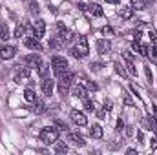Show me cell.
<instances>
[{"instance_id": "obj_1", "label": "cell", "mask_w": 157, "mask_h": 155, "mask_svg": "<svg viewBox=\"0 0 157 155\" xmlns=\"http://www.w3.org/2000/svg\"><path fill=\"white\" fill-rule=\"evenodd\" d=\"M73 78H75V73L73 71H70V70H66L60 77H59V93L62 95V97H66V93H68V89L71 88V84H73Z\"/></svg>"}, {"instance_id": "obj_2", "label": "cell", "mask_w": 157, "mask_h": 155, "mask_svg": "<svg viewBox=\"0 0 157 155\" xmlns=\"http://www.w3.org/2000/svg\"><path fill=\"white\" fill-rule=\"evenodd\" d=\"M40 141L44 144H55L59 141V128L55 126H48L40 131Z\"/></svg>"}, {"instance_id": "obj_3", "label": "cell", "mask_w": 157, "mask_h": 155, "mask_svg": "<svg viewBox=\"0 0 157 155\" xmlns=\"http://www.w3.org/2000/svg\"><path fill=\"white\" fill-rule=\"evenodd\" d=\"M51 68H53V71L57 73V77H60V75L68 70V60H66L64 57H60V55H53V57H51Z\"/></svg>"}, {"instance_id": "obj_4", "label": "cell", "mask_w": 157, "mask_h": 155, "mask_svg": "<svg viewBox=\"0 0 157 155\" xmlns=\"http://www.w3.org/2000/svg\"><path fill=\"white\" fill-rule=\"evenodd\" d=\"M75 49L78 51V55L84 59V57H88V53H90V44H88V39L84 37V35H80L77 37V44H75Z\"/></svg>"}, {"instance_id": "obj_5", "label": "cell", "mask_w": 157, "mask_h": 155, "mask_svg": "<svg viewBox=\"0 0 157 155\" xmlns=\"http://www.w3.org/2000/svg\"><path fill=\"white\" fill-rule=\"evenodd\" d=\"M17 68V73H15V77H13V80L17 82V84H20V82H24L26 78H29V75H31V68H28V66H15Z\"/></svg>"}, {"instance_id": "obj_6", "label": "cell", "mask_w": 157, "mask_h": 155, "mask_svg": "<svg viewBox=\"0 0 157 155\" xmlns=\"http://www.w3.org/2000/svg\"><path fill=\"white\" fill-rule=\"evenodd\" d=\"M40 88H42V93H44L46 97H51L53 88H55L53 78H51V77H44V78H42V82H40Z\"/></svg>"}, {"instance_id": "obj_7", "label": "cell", "mask_w": 157, "mask_h": 155, "mask_svg": "<svg viewBox=\"0 0 157 155\" xmlns=\"http://www.w3.org/2000/svg\"><path fill=\"white\" fill-rule=\"evenodd\" d=\"M22 62H24L28 68H39L40 64H42V60H40V55H39V53H31V55L24 57V59H22Z\"/></svg>"}, {"instance_id": "obj_8", "label": "cell", "mask_w": 157, "mask_h": 155, "mask_svg": "<svg viewBox=\"0 0 157 155\" xmlns=\"http://www.w3.org/2000/svg\"><path fill=\"white\" fill-rule=\"evenodd\" d=\"M15 55H17V47L7 46V44L0 46V59H4V60H11Z\"/></svg>"}, {"instance_id": "obj_9", "label": "cell", "mask_w": 157, "mask_h": 155, "mask_svg": "<svg viewBox=\"0 0 157 155\" xmlns=\"http://www.w3.org/2000/svg\"><path fill=\"white\" fill-rule=\"evenodd\" d=\"M112 51V42L108 39H99L97 40V53L101 55H108Z\"/></svg>"}, {"instance_id": "obj_10", "label": "cell", "mask_w": 157, "mask_h": 155, "mask_svg": "<svg viewBox=\"0 0 157 155\" xmlns=\"http://www.w3.org/2000/svg\"><path fill=\"white\" fill-rule=\"evenodd\" d=\"M70 117H71V120H73L77 126H86V124H88L86 115H84L82 112H78V110H71V112H70Z\"/></svg>"}, {"instance_id": "obj_11", "label": "cell", "mask_w": 157, "mask_h": 155, "mask_svg": "<svg viewBox=\"0 0 157 155\" xmlns=\"http://www.w3.org/2000/svg\"><path fill=\"white\" fill-rule=\"evenodd\" d=\"M44 33H46V22L44 20H37L33 24V37L35 39H42Z\"/></svg>"}, {"instance_id": "obj_12", "label": "cell", "mask_w": 157, "mask_h": 155, "mask_svg": "<svg viewBox=\"0 0 157 155\" xmlns=\"http://www.w3.org/2000/svg\"><path fill=\"white\" fill-rule=\"evenodd\" d=\"M132 47H133V51H135V53H139V55H143V57H148L150 47H148V46H144V44H141V42H139V39L132 42Z\"/></svg>"}, {"instance_id": "obj_13", "label": "cell", "mask_w": 157, "mask_h": 155, "mask_svg": "<svg viewBox=\"0 0 157 155\" xmlns=\"http://www.w3.org/2000/svg\"><path fill=\"white\" fill-rule=\"evenodd\" d=\"M71 93H73V97H77V99H80V100L88 99V91H86V88H84L82 84L73 86V88H71Z\"/></svg>"}, {"instance_id": "obj_14", "label": "cell", "mask_w": 157, "mask_h": 155, "mask_svg": "<svg viewBox=\"0 0 157 155\" xmlns=\"http://www.w3.org/2000/svg\"><path fill=\"white\" fill-rule=\"evenodd\" d=\"M68 141H70L71 144H75V146H78V148H82V146L86 144V141H84V139H82V137H80L78 133H71V131L68 133Z\"/></svg>"}, {"instance_id": "obj_15", "label": "cell", "mask_w": 157, "mask_h": 155, "mask_svg": "<svg viewBox=\"0 0 157 155\" xmlns=\"http://www.w3.org/2000/svg\"><path fill=\"white\" fill-rule=\"evenodd\" d=\"M90 135H91L95 141L102 139V135H104V131H102V126H101V124H93V126H91V130H90Z\"/></svg>"}, {"instance_id": "obj_16", "label": "cell", "mask_w": 157, "mask_h": 155, "mask_svg": "<svg viewBox=\"0 0 157 155\" xmlns=\"http://www.w3.org/2000/svg\"><path fill=\"white\" fill-rule=\"evenodd\" d=\"M24 44H26V47H29V49H33V51H40V49H42V46H40L39 39H35V37H31V39H26V40H24Z\"/></svg>"}, {"instance_id": "obj_17", "label": "cell", "mask_w": 157, "mask_h": 155, "mask_svg": "<svg viewBox=\"0 0 157 155\" xmlns=\"http://www.w3.org/2000/svg\"><path fill=\"white\" fill-rule=\"evenodd\" d=\"M88 11H90L93 17H102V15H104L102 7H101L99 4H88Z\"/></svg>"}, {"instance_id": "obj_18", "label": "cell", "mask_w": 157, "mask_h": 155, "mask_svg": "<svg viewBox=\"0 0 157 155\" xmlns=\"http://www.w3.org/2000/svg\"><path fill=\"white\" fill-rule=\"evenodd\" d=\"M119 17H121L122 20H130V18L133 17V7H122V9L119 11Z\"/></svg>"}, {"instance_id": "obj_19", "label": "cell", "mask_w": 157, "mask_h": 155, "mask_svg": "<svg viewBox=\"0 0 157 155\" xmlns=\"http://www.w3.org/2000/svg\"><path fill=\"white\" fill-rule=\"evenodd\" d=\"M28 28H29V26H28V24H18V26H17V28H15V37H17V39H22V37H24V33H26V29H28Z\"/></svg>"}, {"instance_id": "obj_20", "label": "cell", "mask_w": 157, "mask_h": 155, "mask_svg": "<svg viewBox=\"0 0 157 155\" xmlns=\"http://www.w3.org/2000/svg\"><path fill=\"white\" fill-rule=\"evenodd\" d=\"M44 112H46V106H44V102L37 99V100L33 102V113H39V115H40V113H44Z\"/></svg>"}, {"instance_id": "obj_21", "label": "cell", "mask_w": 157, "mask_h": 155, "mask_svg": "<svg viewBox=\"0 0 157 155\" xmlns=\"http://www.w3.org/2000/svg\"><path fill=\"white\" fill-rule=\"evenodd\" d=\"M24 99H26L28 102H35V100H37V93H35L31 88H28V89L24 91Z\"/></svg>"}, {"instance_id": "obj_22", "label": "cell", "mask_w": 157, "mask_h": 155, "mask_svg": "<svg viewBox=\"0 0 157 155\" xmlns=\"http://www.w3.org/2000/svg\"><path fill=\"white\" fill-rule=\"evenodd\" d=\"M0 40H9V28H7V24H2L0 26Z\"/></svg>"}, {"instance_id": "obj_23", "label": "cell", "mask_w": 157, "mask_h": 155, "mask_svg": "<svg viewBox=\"0 0 157 155\" xmlns=\"http://www.w3.org/2000/svg\"><path fill=\"white\" fill-rule=\"evenodd\" d=\"M148 2H150V0H132V7L139 11V9H144V6H146Z\"/></svg>"}, {"instance_id": "obj_24", "label": "cell", "mask_w": 157, "mask_h": 155, "mask_svg": "<svg viewBox=\"0 0 157 155\" xmlns=\"http://www.w3.org/2000/svg\"><path fill=\"white\" fill-rule=\"evenodd\" d=\"M68 144L66 142H57V146H55V152L57 153H68Z\"/></svg>"}, {"instance_id": "obj_25", "label": "cell", "mask_w": 157, "mask_h": 155, "mask_svg": "<svg viewBox=\"0 0 157 155\" xmlns=\"http://www.w3.org/2000/svg\"><path fill=\"white\" fill-rule=\"evenodd\" d=\"M48 71H49V68H48L46 64H40L39 68H37V73H39V77H40V78L48 77Z\"/></svg>"}, {"instance_id": "obj_26", "label": "cell", "mask_w": 157, "mask_h": 155, "mask_svg": "<svg viewBox=\"0 0 157 155\" xmlns=\"http://www.w3.org/2000/svg\"><path fill=\"white\" fill-rule=\"evenodd\" d=\"M80 80H82L80 84H82L84 88H88V89H93V91H97V89H99V86H97V84H93V82H90V80H86V78H80Z\"/></svg>"}, {"instance_id": "obj_27", "label": "cell", "mask_w": 157, "mask_h": 155, "mask_svg": "<svg viewBox=\"0 0 157 155\" xmlns=\"http://www.w3.org/2000/svg\"><path fill=\"white\" fill-rule=\"evenodd\" d=\"M84 110H88V112H95V110H97V106H95V102H93V100L84 99Z\"/></svg>"}, {"instance_id": "obj_28", "label": "cell", "mask_w": 157, "mask_h": 155, "mask_svg": "<svg viewBox=\"0 0 157 155\" xmlns=\"http://www.w3.org/2000/svg\"><path fill=\"white\" fill-rule=\"evenodd\" d=\"M62 44H64V42L60 39H49V47H51V49H59Z\"/></svg>"}, {"instance_id": "obj_29", "label": "cell", "mask_w": 157, "mask_h": 155, "mask_svg": "<svg viewBox=\"0 0 157 155\" xmlns=\"http://www.w3.org/2000/svg\"><path fill=\"white\" fill-rule=\"evenodd\" d=\"M126 68H128V73L130 75H137V70H135V66H133L132 60H126Z\"/></svg>"}, {"instance_id": "obj_30", "label": "cell", "mask_w": 157, "mask_h": 155, "mask_svg": "<svg viewBox=\"0 0 157 155\" xmlns=\"http://www.w3.org/2000/svg\"><path fill=\"white\" fill-rule=\"evenodd\" d=\"M113 66H115V71H117V73L121 75V77H126V70L122 68V64H121V62H115Z\"/></svg>"}, {"instance_id": "obj_31", "label": "cell", "mask_w": 157, "mask_h": 155, "mask_svg": "<svg viewBox=\"0 0 157 155\" xmlns=\"http://www.w3.org/2000/svg\"><path fill=\"white\" fill-rule=\"evenodd\" d=\"M90 68H91V71H101L102 70V62H91Z\"/></svg>"}, {"instance_id": "obj_32", "label": "cell", "mask_w": 157, "mask_h": 155, "mask_svg": "<svg viewBox=\"0 0 157 155\" xmlns=\"http://www.w3.org/2000/svg\"><path fill=\"white\" fill-rule=\"evenodd\" d=\"M102 35H104V37H112V35H113V29H112L110 26H104V28H102Z\"/></svg>"}, {"instance_id": "obj_33", "label": "cell", "mask_w": 157, "mask_h": 155, "mask_svg": "<svg viewBox=\"0 0 157 155\" xmlns=\"http://www.w3.org/2000/svg\"><path fill=\"white\" fill-rule=\"evenodd\" d=\"M29 13H33V15L39 13V4H37V2H31V4H29Z\"/></svg>"}, {"instance_id": "obj_34", "label": "cell", "mask_w": 157, "mask_h": 155, "mask_svg": "<svg viewBox=\"0 0 157 155\" xmlns=\"http://www.w3.org/2000/svg\"><path fill=\"white\" fill-rule=\"evenodd\" d=\"M112 108H113V104H112V100H106V102H104V108H102V110L110 113V112H112Z\"/></svg>"}, {"instance_id": "obj_35", "label": "cell", "mask_w": 157, "mask_h": 155, "mask_svg": "<svg viewBox=\"0 0 157 155\" xmlns=\"http://www.w3.org/2000/svg\"><path fill=\"white\" fill-rule=\"evenodd\" d=\"M55 124H57V128H59V130H64V131L68 130V126H66V122H62V120H55Z\"/></svg>"}, {"instance_id": "obj_36", "label": "cell", "mask_w": 157, "mask_h": 155, "mask_svg": "<svg viewBox=\"0 0 157 155\" xmlns=\"http://www.w3.org/2000/svg\"><path fill=\"white\" fill-rule=\"evenodd\" d=\"M115 130H117V131H122V130H124V122H122V119H119V120H117V126H115Z\"/></svg>"}, {"instance_id": "obj_37", "label": "cell", "mask_w": 157, "mask_h": 155, "mask_svg": "<svg viewBox=\"0 0 157 155\" xmlns=\"http://www.w3.org/2000/svg\"><path fill=\"white\" fill-rule=\"evenodd\" d=\"M70 53H71V57H75V59H82V57L78 55V51L75 49V47H71V49H70Z\"/></svg>"}, {"instance_id": "obj_38", "label": "cell", "mask_w": 157, "mask_h": 155, "mask_svg": "<svg viewBox=\"0 0 157 155\" xmlns=\"http://www.w3.org/2000/svg\"><path fill=\"white\" fill-rule=\"evenodd\" d=\"M124 104H126V106H133V100H132L128 95H124Z\"/></svg>"}, {"instance_id": "obj_39", "label": "cell", "mask_w": 157, "mask_h": 155, "mask_svg": "<svg viewBox=\"0 0 157 155\" xmlns=\"http://www.w3.org/2000/svg\"><path fill=\"white\" fill-rule=\"evenodd\" d=\"M150 39L154 40V42H157V31L155 29H150Z\"/></svg>"}, {"instance_id": "obj_40", "label": "cell", "mask_w": 157, "mask_h": 155, "mask_svg": "<svg viewBox=\"0 0 157 155\" xmlns=\"http://www.w3.org/2000/svg\"><path fill=\"white\" fill-rule=\"evenodd\" d=\"M97 117H99V119H104V117H106V112H104V110H101V112H97Z\"/></svg>"}, {"instance_id": "obj_41", "label": "cell", "mask_w": 157, "mask_h": 155, "mask_svg": "<svg viewBox=\"0 0 157 155\" xmlns=\"http://www.w3.org/2000/svg\"><path fill=\"white\" fill-rule=\"evenodd\" d=\"M144 71H146V77H148V80H152V71H150V68H144Z\"/></svg>"}, {"instance_id": "obj_42", "label": "cell", "mask_w": 157, "mask_h": 155, "mask_svg": "<svg viewBox=\"0 0 157 155\" xmlns=\"http://www.w3.org/2000/svg\"><path fill=\"white\" fill-rule=\"evenodd\" d=\"M152 115L155 117V120H157V106H152Z\"/></svg>"}, {"instance_id": "obj_43", "label": "cell", "mask_w": 157, "mask_h": 155, "mask_svg": "<svg viewBox=\"0 0 157 155\" xmlns=\"http://www.w3.org/2000/svg\"><path fill=\"white\" fill-rule=\"evenodd\" d=\"M150 146H152V150H155L157 148V139H152V144H150Z\"/></svg>"}, {"instance_id": "obj_44", "label": "cell", "mask_w": 157, "mask_h": 155, "mask_svg": "<svg viewBox=\"0 0 157 155\" xmlns=\"http://www.w3.org/2000/svg\"><path fill=\"white\" fill-rule=\"evenodd\" d=\"M126 153H128V155H135V153H137V152H135V150H132V148H130V150H126Z\"/></svg>"}, {"instance_id": "obj_45", "label": "cell", "mask_w": 157, "mask_h": 155, "mask_svg": "<svg viewBox=\"0 0 157 155\" xmlns=\"http://www.w3.org/2000/svg\"><path fill=\"white\" fill-rule=\"evenodd\" d=\"M106 2H108V4H119L121 0H106Z\"/></svg>"}, {"instance_id": "obj_46", "label": "cell", "mask_w": 157, "mask_h": 155, "mask_svg": "<svg viewBox=\"0 0 157 155\" xmlns=\"http://www.w3.org/2000/svg\"><path fill=\"white\" fill-rule=\"evenodd\" d=\"M152 49H154V51H155V55H157V44H155V46H154V47H152Z\"/></svg>"}]
</instances>
